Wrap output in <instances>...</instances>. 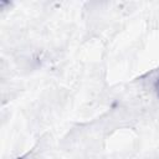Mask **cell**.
Masks as SVG:
<instances>
[{
  "label": "cell",
  "instance_id": "1",
  "mask_svg": "<svg viewBox=\"0 0 159 159\" xmlns=\"http://www.w3.org/2000/svg\"><path fill=\"white\" fill-rule=\"evenodd\" d=\"M154 89H155V92H157V96L159 97V77L157 78V81H155V83H154Z\"/></svg>",
  "mask_w": 159,
  "mask_h": 159
}]
</instances>
